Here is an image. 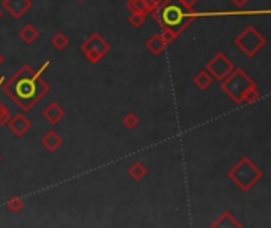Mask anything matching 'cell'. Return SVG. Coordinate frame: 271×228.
I'll return each instance as SVG.
<instances>
[{
  "label": "cell",
  "mask_w": 271,
  "mask_h": 228,
  "mask_svg": "<svg viewBox=\"0 0 271 228\" xmlns=\"http://www.w3.org/2000/svg\"><path fill=\"white\" fill-rule=\"evenodd\" d=\"M2 18H4V10L0 8V19H2Z\"/></svg>",
  "instance_id": "obj_27"
},
{
  "label": "cell",
  "mask_w": 271,
  "mask_h": 228,
  "mask_svg": "<svg viewBox=\"0 0 271 228\" xmlns=\"http://www.w3.org/2000/svg\"><path fill=\"white\" fill-rule=\"evenodd\" d=\"M2 65H4V55L0 54V67H2Z\"/></svg>",
  "instance_id": "obj_26"
},
{
  "label": "cell",
  "mask_w": 271,
  "mask_h": 228,
  "mask_svg": "<svg viewBox=\"0 0 271 228\" xmlns=\"http://www.w3.org/2000/svg\"><path fill=\"white\" fill-rule=\"evenodd\" d=\"M7 127L11 130V133L14 136H18V138H22L29 130L32 128V122L29 121L22 112L16 114V116H11L7 122Z\"/></svg>",
  "instance_id": "obj_9"
},
{
  "label": "cell",
  "mask_w": 271,
  "mask_h": 228,
  "mask_svg": "<svg viewBox=\"0 0 271 228\" xmlns=\"http://www.w3.org/2000/svg\"><path fill=\"white\" fill-rule=\"evenodd\" d=\"M0 162H2V155H0Z\"/></svg>",
  "instance_id": "obj_29"
},
{
  "label": "cell",
  "mask_w": 271,
  "mask_h": 228,
  "mask_svg": "<svg viewBox=\"0 0 271 228\" xmlns=\"http://www.w3.org/2000/svg\"><path fill=\"white\" fill-rule=\"evenodd\" d=\"M242 223L233 216L230 211L221 212L218 219L211 223V228H241Z\"/></svg>",
  "instance_id": "obj_12"
},
{
  "label": "cell",
  "mask_w": 271,
  "mask_h": 228,
  "mask_svg": "<svg viewBox=\"0 0 271 228\" xmlns=\"http://www.w3.org/2000/svg\"><path fill=\"white\" fill-rule=\"evenodd\" d=\"M128 176H130L135 182H140L141 179H145L148 175V168L143 162H133L130 166H128Z\"/></svg>",
  "instance_id": "obj_15"
},
{
  "label": "cell",
  "mask_w": 271,
  "mask_h": 228,
  "mask_svg": "<svg viewBox=\"0 0 271 228\" xmlns=\"http://www.w3.org/2000/svg\"><path fill=\"white\" fill-rule=\"evenodd\" d=\"M254 86H257L255 81L245 70L236 67L221 81V89L236 105H245V95Z\"/></svg>",
  "instance_id": "obj_4"
},
{
  "label": "cell",
  "mask_w": 271,
  "mask_h": 228,
  "mask_svg": "<svg viewBox=\"0 0 271 228\" xmlns=\"http://www.w3.org/2000/svg\"><path fill=\"white\" fill-rule=\"evenodd\" d=\"M43 118H45V121L51 125H57L64 118H65V109L57 103V102H52L49 103L45 109H43Z\"/></svg>",
  "instance_id": "obj_11"
},
{
  "label": "cell",
  "mask_w": 271,
  "mask_h": 228,
  "mask_svg": "<svg viewBox=\"0 0 271 228\" xmlns=\"http://www.w3.org/2000/svg\"><path fill=\"white\" fill-rule=\"evenodd\" d=\"M125 8L130 11V13H145V14H149L145 0H127V2H125Z\"/></svg>",
  "instance_id": "obj_19"
},
{
  "label": "cell",
  "mask_w": 271,
  "mask_h": 228,
  "mask_svg": "<svg viewBox=\"0 0 271 228\" xmlns=\"http://www.w3.org/2000/svg\"><path fill=\"white\" fill-rule=\"evenodd\" d=\"M230 2H232L236 8H245L249 0H230Z\"/></svg>",
  "instance_id": "obj_25"
},
{
  "label": "cell",
  "mask_w": 271,
  "mask_h": 228,
  "mask_svg": "<svg viewBox=\"0 0 271 228\" xmlns=\"http://www.w3.org/2000/svg\"><path fill=\"white\" fill-rule=\"evenodd\" d=\"M227 178L230 179L236 187L248 193L255 184L263 178V171L257 166L249 157H241V159L227 171Z\"/></svg>",
  "instance_id": "obj_3"
},
{
  "label": "cell",
  "mask_w": 271,
  "mask_h": 228,
  "mask_svg": "<svg viewBox=\"0 0 271 228\" xmlns=\"http://www.w3.org/2000/svg\"><path fill=\"white\" fill-rule=\"evenodd\" d=\"M19 38L25 43V45H34V43L38 40V37H40V31L38 28L34 25V24H25V25H22L21 27V31H19Z\"/></svg>",
  "instance_id": "obj_14"
},
{
  "label": "cell",
  "mask_w": 271,
  "mask_h": 228,
  "mask_svg": "<svg viewBox=\"0 0 271 228\" xmlns=\"http://www.w3.org/2000/svg\"><path fill=\"white\" fill-rule=\"evenodd\" d=\"M145 46H146V49H148L152 55H160V54L165 51V48H167L168 45L165 43V40L162 38L160 34H155V35H152V37H149V38L146 40Z\"/></svg>",
  "instance_id": "obj_13"
},
{
  "label": "cell",
  "mask_w": 271,
  "mask_h": 228,
  "mask_svg": "<svg viewBox=\"0 0 271 228\" xmlns=\"http://www.w3.org/2000/svg\"><path fill=\"white\" fill-rule=\"evenodd\" d=\"M79 51L83 52L84 59L91 62V64H98L102 59H105L106 54L111 51V46L110 43L97 32L91 34L88 38H86L81 46H79Z\"/></svg>",
  "instance_id": "obj_6"
},
{
  "label": "cell",
  "mask_w": 271,
  "mask_h": 228,
  "mask_svg": "<svg viewBox=\"0 0 271 228\" xmlns=\"http://www.w3.org/2000/svg\"><path fill=\"white\" fill-rule=\"evenodd\" d=\"M212 76L208 73L206 70H202V71H198V73L194 76V84H195V88L198 91H206L209 86L212 84Z\"/></svg>",
  "instance_id": "obj_16"
},
{
  "label": "cell",
  "mask_w": 271,
  "mask_h": 228,
  "mask_svg": "<svg viewBox=\"0 0 271 228\" xmlns=\"http://www.w3.org/2000/svg\"><path fill=\"white\" fill-rule=\"evenodd\" d=\"M233 68H235L233 62L228 59L224 52H216L205 65V70L212 76V79H216L219 82L230 73Z\"/></svg>",
  "instance_id": "obj_7"
},
{
  "label": "cell",
  "mask_w": 271,
  "mask_h": 228,
  "mask_svg": "<svg viewBox=\"0 0 271 228\" xmlns=\"http://www.w3.org/2000/svg\"><path fill=\"white\" fill-rule=\"evenodd\" d=\"M2 91L21 111L27 112L34 109L40 100L49 92V84L31 65H22L4 82Z\"/></svg>",
  "instance_id": "obj_1"
},
{
  "label": "cell",
  "mask_w": 271,
  "mask_h": 228,
  "mask_svg": "<svg viewBox=\"0 0 271 228\" xmlns=\"http://www.w3.org/2000/svg\"><path fill=\"white\" fill-rule=\"evenodd\" d=\"M127 22L135 28H140L143 24L146 22V14L145 13H130L127 18Z\"/></svg>",
  "instance_id": "obj_21"
},
{
  "label": "cell",
  "mask_w": 271,
  "mask_h": 228,
  "mask_svg": "<svg viewBox=\"0 0 271 228\" xmlns=\"http://www.w3.org/2000/svg\"><path fill=\"white\" fill-rule=\"evenodd\" d=\"M11 118V114H10V109L0 102V125H7L8 119Z\"/></svg>",
  "instance_id": "obj_22"
},
{
  "label": "cell",
  "mask_w": 271,
  "mask_h": 228,
  "mask_svg": "<svg viewBox=\"0 0 271 228\" xmlns=\"http://www.w3.org/2000/svg\"><path fill=\"white\" fill-rule=\"evenodd\" d=\"M149 14H152V19L164 31L170 32L175 38H178L197 18V14L185 10L179 0H162L160 7Z\"/></svg>",
  "instance_id": "obj_2"
},
{
  "label": "cell",
  "mask_w": 271,
  "mask_h": 228,
  "mask_svg": "<svg viewBox=\"0 0 271 228\" xmlns=\"http://www.w3.org/2000/svg\"><path fill=\"white\" fill-rule=\"evenodd\" d=\"M121 122L125 128H128V130H133V128H137L140 125V118L135 112H127Z\"/></svg>",
  "instance_id": "obj_20"
},
{
  "label": "cell",
  "mask_w": 271,
  "mask_h": 228,
  "mask_svg": "<svg viewBox=\"0 0 271 228\" xmlns=\"http://www.w3.org/2000/svg\"><path fill=\"white\" fill-rule=\"evenodd\" d=\"M76 2H84V0H76Z\"/></svg>",
  "instance_id": "obj_28"
},
{
  "label": "cell",
  "mask_w": 271,
  "mask_h": 228,
  "mask_svg": "<svg viewBox=\"0 0 271 228\" xmlns=\"http://www.w3.org/2000/svg\"><path fill=\"white\" fill-rule=\"evenodd\" d=\"M233 43L242 54L252 59L266 46V38L254 25H248L236 35Z\"/></svg>",
  "instance_id": "obj_5"
},
{
  "label": "cell",
  "mask_w": 271,
  "mask_h": 228,
  "mask_svg": "<svg viewBox=\"0 0 271 228\" xmlns=\"http://www.w3.org/2000/svg\"><path fill=\"white\" fill-rule=\"evenodd\" d=\"M145 4H146L148 13H151V11H154V10H157V8L160 7L162 0H145Z\"/></svg>",
  "instance_id": "obj_23"
},
{
  "label": "cell",
  "mask_w": 271,
  "mask_h": 228,
  "mask_svg": "<svg viewBox=\"0 0 271 228\" xmlns=\"http://www.w3.org/2000/svg\"><path fill=\"white\" fill-rule=\"evenodd\" d=\"M70 45V40L65 34L59 32V34H56L52 38H51V46L56 49V51H64L67 46Z\"/></svg>",
  "instance_id": "obj_18"
},
{
  "label": "cell",
  "mask_w": 271,
  "mask_h": 228,
  "mask_svg": "<svg viewBox=\"0 0 271 228\" xmlns=\"http://www.w3.org/2000/svg\"><path fill=\"white\" fill-rule=\"evenodd\" d=\"M40 142H41L43 149H46L49 154H54L56 151H59L62 148L64 138L59 133H57L56 130H49V132H46L45 135L41 136Z\"/></svg>",
  "instance_id": "obj_10"
},
{
  "label": "cell",
  "mask_w": 271,
  "mask_h": 228,
  "mask_svg": "<svg viewBox=\"0 0 271 228\" xmlns=\"http://www.w3.org/2000/svg\"><path fill=\"white\" fill-rule=\"evenodd\" d=\"M32 0H2V10L11 14V18L14 19H21L32 8Z\"/></svg>",
  "instance_id": "obj_8"
},
{
  "label": "cell",
  "mask_w": 271,
  "mask_h": 228,
  "mask_svg": "<svg viewBox=\"0 0 271 228\" xmlns=\"http://www.w3.org/2000/svg\"><path fill=\"white\" fill-rule=\"evenodd\" d=\"M24 200L18 195H13L11 198H8V202L5 203V208L11 212V214H19L24 209Z\"/></svg>",
  "instance_id": "obj_17"
},
{
  "label": "cell",
  "mask_w": 271,
  "mask_h": 228,
  "mask_svg": "<svg viewBox=\"0 0 271 228\" xmlns=\"http://www.w3.org/2000/svg\"><path fill=\"white\" fill-rule=\"evenodd\" d=\"M181 2V5L185 8V10H189V11H194V8H195V5L200 2V0H179Z\"/></svg>",
  "instance_id": "obj_24"
}]
</instances>
